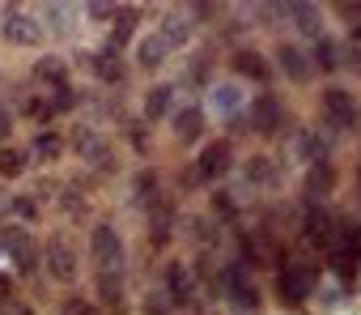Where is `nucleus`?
<instances>
[{
    "mask_svg": "<svg viewBox=\"0 0 361 315\" xmlns=\"http://www.w3.org/2000/svg\"><path fill=\"white\" fill-rule=\"evenodd\" d=\"M39 264H43V277L51 285L77 290L81 285V273H85V251L77 247V239H73L68 226H51L39 239Z\"/></svg>",
    "mask_w": 361,
    "mask_h": 315,
    "instance_id": "f257e3e1",
    "label": "nucleus"
},
{
    "mask_svg": "<svg viewBox=\"0 0 361 315\" xmlns=\"http://www.w3.org/2000/svg\"><path fill=\"white\" fill-rule=\"evenodd\" d=\"M319 281H323V264H314V260H306V256H289V260L272 273V302H276L285 315H298V311H306V302L314 298Z\"/></svg>",
    "mask_w": 361,
    "mask_h": 315,
    "instance_id": "f03ea898",
    "label": "nucleus"
},
{
    "mask_svg": "<svg viewBox=\"0 0 361 315\" xmlns=\"http://www.w3.org/2000/svg\"><path fill=\"white\" fill-rule=\"evenodd\" d=\"M319 119L331 136H361V94L344 81H323Z\"/></svg>",
    "mask_w": 361,
    "mask_h": 315,
    "instance_id": "7ed1b4c3",
    "label": "nucleus"
},
{
    "mask_svg": "<svg viewBox=\"0 0 361 315\" xmlns=\"http://www.w3.org/2000/svg\"><path fill=\"white\" fill-rule=\"evenodd\" d=\"M85 260L94 273H128V243L111 218H94L85 226Z\"/></svg>",
    "mask_w": 361,
    "mask_h": 315,
    "instance_id": "20e7f679",
    "label": "nucleus"
},
{
    "mask_svg": "<svg viewBox=\"0 0 361 315\" xmlns=\"http://www.w3.org/2000/svg\"><path fill=\"white\" fill-rule=\"evenodd\" d=\"M68 141V153H77V162H85L90 171L98 175H119V149L111 145V136L94 124H73V132H64Z\"/></svg>",
    "mask_w": 361,
    "mask_h": 315,
    "instance_id": "39448f33",
    "label": "nucleus"
},
{
    "mask_svg": "<svg viewBox=\"0 0 361 315\" xmlns=\"http://www.w3.org/2000/svg\"><path fill=\"white\" fill-rule=\"evenodd\" d=\"M243 119H247V136H259V141H281L289 132V102L285 94L276 90H259L251 94V102L243 107Z\"/></svg>",
    "mask_w": 361,
    "mask_h": 315,
    "instance_id": "423d86ee",
    "label": "nucleus"
},
{
    "mask_svg": "<svg viewBox=\"0 0 361 315\" xmlns=\"http://www.w3.org/2000/svg\"><path fill=\"white\" fill-rule=\"evenodd\" d=\"M0 260L13 268L18 281H39V273H43V264H39V234L30 226L5 222L0 226Z\"/></svg>",
    "mask_w": 361,
    "mask_h": 315,
    "instance_id": "0eeeda50",
    "label": "nucleus"
},
{
    "mask_svg": "<svg viewBox=\"0 0 361 315\" xmlns=\"http://www.w3.org/2000/svg\"><path fill=\"white\" fill-rule=\"evenodd\" d=\"M0 43L13 52H43L47 30L39 22L35 5H0Z\"/></svg>",
    "mask_w": 361,
    "mask_h": 315,
    "instance_id": "6e6552de",
    "label": "nucleus"
},
{
    "mask_svg": "<svg viewBox=\"0 0 361 315\" xmlns=\"http://www.w3.org/2000/svg\"><path fill=\"white\" fill-rule=\"evenodd\" d=\"M221 302L230 311H238V315H259L264 311V290L243 264L221 260Z\"/></svg>",
    "mask_w": 361,
    "mask_h": 315,
    "instance_id": "1a4fd4ad",
    "label": "nucleus"
},
{
    "mask_svg": "<svg viewBox=\"0 0 361 315\" xmlns=\"http://www.w3.org/2000/svg\"><path fill=\"white\" fill-rule=\"evenodd\" d=\"M174 239H178V196L166 192L161 201H153L145 209V247L153 256H166Z\"/></svg>",
    "mask_w": 361,
    "mask_h": 315,
    "instance_id": "9d476101",
    "label": "nucleus"
},
{
    "mask_svg": "<svg viewBox=\"0 0 361 315\" xmlns=\"http://www.w3.org/2000/svg\"><path fill=\"white\" fill-rule=\"evenodd\" d=\"M192 167H196V175H200L204 188H217V184L238 167V145H234L230 136H209V141L196 149Z\"/></svg>",
    "mask_w": 361,
    "mask_h": 315,
    "instance_id": "9b49d317",
    "label": "nucleus"
},
{
    "mask_svg": "<svg viewBox=\"0 0 361 315\" xmlns=\"http://www.w3.org/2000/svg\"><path fill=\"white\" fill-rule=\"evenodd\" d=\"M161 294L174 311H200V290H196V277H192V264L170 256L161 264Z\"/></svg>",
    "mask_w": 361,
    "mask_h": 315,
    "instance_id": "f8f14e48",
    "label": "nucleus"
},
{
    "mask_svg": "<svg viewBox=\"0 0 361 315\" xmlns=\"http://www.w3.org/2000/svg\"><path fill=\"white\" fill-rule=\"evenodd\" d=\"M230 73H234V81L238 85H255V90H272V81H276V73H272V60H268V52H259V47H251V43H234L230 47Z\"/></svg>",
    "mask_w": 361,
    "mask_h": 315,
    "instance_id": "ddd939ff",
    "label": "nucleus"
},
{
    "mask_svg": "<svg viewBox=\"0 0 361 315\" xmlns=\"http://www.w3.org/2000/svg\"><path fill=\"white\" fill-rule=\"evenodd\" d=\"M268 60H272V73L285 77L293 90H306V85L314 81V69H310L306 43H298V39H276V47L268 52Z\"/></svg>",
    "mask_w": 361,
    "mask_h": 315,
    "instance_id": "4468645a",
    "label": "nucleus"
},
{
    "mask_svg": "<svg viewBox=\"0 0 361 315\" xmlns=\"http://www.w3.org/2000/svg\"><path fill=\"white\" fill-rule=\"evenodd\" d=\"M166 124H170V141L178 149H200L209 141V107L204 102H178Z\"/></svg>",
    "mask_w": 361,
    "mask_h": 315,
    "instance_id": "2eb2a0df",
    "label": "nucleus"
},
{
    "mask_svg": "<svg viewBox=\"0 0 361 315\" xmlns=\"http://www.w3.org/2000/svg\"><path fill=\"white\" fill-rule=\"evenodd\" d=\"M73 60L85 64L102 90H123V85H128V60H123V52H115V47H106V43L94 47V52H77Z\"/></svg>",
    "mask_w": 361,
    "mask_h": 315,
    "instance_id": "dca6fc26",
    "label": "nucleus"
},
{
    "mask_svg": "<svg viewBox=\"0 0 361 315\" xmlns=\"http://www.w3.org/2000/svg\"><path fill=\"white\" fill-rule=\"evenodd\" d=\"M336 218H340V213H331L327 205L302 201V213H298V230H302V243L327 256V247H331V239H336Z\"/></svg>",
    "mask_w": 361,
    "mask_h": 315,
    "instance_id": "f3484780",
    "label": "nucleus"
},
{
    "mask_svg": "<svg viewBox=\"0 0 361 315\" xmlns=\"http://www.w3.org/2000/svg\"><path fill=\"white\" fill-rule=\"evenodd\" d=\"M336 188H340V167H336V158L306 162V171H302V201L327 205V196H336Z\"/></svg>",
    "mask_w": 361,
    "mask_h": 315,
    "instance_id": "a211bd4d",
    "label": "nucleus"
},
{
    "mask_svg": "<svg viewBox=\"0 0 361 315\" xmlns=\"http://www.w3.org/2000/svg\"><path fill=\"white\" fill-rule=\"evenodd\" d=\"M102 315H128V273H94V298H90Z\"/></svg>",
    "mask_w": 361,
    "mask_h": 315,
    "instance_id": "6ab92c4d",
    "label": "nucleus"
},
{
    "mask_svg": "<svg viewBox=\"0 0 361 315\" xmlns=\"http://www.w3.org/2000/svg\"><path fill=\"white\" fill-rule=\"evenodd\" d=\"M306 56H310V69H314V77H327V81H336L340 73H344V39L340 35H319L314 43H306Z\"/></svg>",
    "mask_w": 361,
    "mask_h": 315,
    "instance_id": "aec40b11",
    "label": "nucleus"
},
{
    "mask_svg": "<svg viewBox=\"0 0 361 315\" xmlns=\"http://www.w3.org/2000/svg\"><path fill=\"white\" fill-rule=\"evenodd\" d=\"M30 77L39 81V94H56L73 85V60L60 52H39V60L30 64Z\"/></svg>",
    "mask_w": 361,
    "mask_h": 315,
    "instance_id": "412c9836",
    "label": "nucleus"
},
{
    "mask_svg": "<svg viewBox=\"0 0 361 315\" xmlns=\"http://www.w3.org/2000/svg\"><path fill=\"white\" fill-rule=\"evenodd\" d=\"M178 107V81H153L140 94V119L145 124H166Z\"/></svg>",
    "mask_w": 361,
    "mask_h": 315,
    "instance_id": "4be33fe9",
    "label": "nucleus"
},
{
    "mask_svg": "<svg viewBox=\"0 0 361 315\" xmlns=\"http://www.w3.org/2000/svg\"><path fill=\"white\" fill-rule=\"evenodd\" d=\"M140 22H145V9L140 5H115V18H111V30H106V47L115 52H132L136 35H140Z\"/></svg>",
    "mask_w": 361,
    "mask_h": 315,
    "instance_id": "5701e85b",
    "label": "nucleus"
},
{
    "mask_svg": "<svg viewBox=\"0 0 361 315\" xmlns=\"http://www.w3.org/2000/svg\"><path fill=\"white\" fill-rule=\"evenodd\" d=\"M26 153H30V162H39V167H60L68 158V141H64L60 128H35Z\"/></svg>",
    "mask_w": 361,
    "mask_h": 315,
    "instance_id": "b1692460",
    "label": "nucleus"
},
{
    "mask_svg": "<svg viewBox=\"0 0 361 315\" xmlns=\"http://www.w3.org/2000/svg\"><path fill=\"white\" fill-rule=\"evenodd\" d=\"M243 175H247V184L251 188H259V192H276L281 184H285V167L276 162L272 153H247V162H243Z\"/></svg>",
    "mask_w": 361,
    "mask_h": 315,
    "instance_id": "393cba45",
    "label": "nucleus"
},
{
    "mask_svg": "<svg viewBox=\"0 0 361 315\" xmlns=\"http://www.w3.org/2000/svg\"><path fill=\"white\" fill-rule=\"evenodd\" d=\"M170 47H166V39L157 35V30H145V35H136V43H132V64L140 69V73H161L166 64H170Z\"/></svg>",
    "mask_w": 361,
    "mask_h": 315,
    "instance_id": "a878e982",
    "label": "nucleus"
},
{
    "mask_svg": "<svg viewBox=\"0 0 361 315\" xmlns=\"http://www.w3.org/2000/svg\"><path fill=\"white\" fill-rule=\"evenodd\" d=\"M157 13H161V22H157L153 30L166 39V47H170V52H188L192 39H196V26L188 22V13L174 9V5H166V9H157Z\"/></svg>",
    "mask_w": 361,
    "mask_h": 315,
    "instance_id": "bb28decb",
    "label": "nucleus"
},
{
    "mask_svg": "<svg viewBox=\"0 0 361 315\" xmlns=\"http://www.w3.org/2000/svg\"><path fill=\"white\" fill-rule=\"evenodd\" d=\"M285 26H293L302 39H319L327 35V9L323 5H285Z\"/></svg>",
    "mask_w": 361,
    "mask_h": 315,
    "instance_id": "cd10ccee",
    "label": "nucleus"
},
{
    "mask_svg": "<svg viewBox=\"0 0 361 315\" xmlns=\"http://www.w3.org/2000/svg\"><path fill=\"white\" fill-rule=\"evenodd\" d=\"M128 192H132V205L145 213L153 201H161L170 188L161 184V171L157 167H140V171H132V184H128Z\"/></svg>",
    "mask_w": 361,
    "mask_h": 315,
    "instance_id": "c85d7f7f",
    "label": "nucleus"
},
{
    "mask_svg": "<svg viewBox=\"0 0 361 315\" xmlns=\"http://www.w3.org/2000/svg\"><path fill=\"white\" fill-rule=\"evenodd\" d=\"M192 277H196V290L200 294H209L213 302H221V260H217V251H196Z\"/></svg>",
    "mask_w": 361,
    "mask_h": 315,
    "instance_id": "c756f323",
    "label": "nucleus"
},
{
    "mask_svg": "<svg viewBox=\"0 0 361 315\" xmlns=\"http://www.w3.org/2000/svg\"><path fill=\"white\" fill-rule=\"evenodd\" d=\"M209 102H213V111L217 115H238L243 107H247V94H243V85L238 81H213L209 85Z\"/></svg>",
    "mask_w": 361,
    "mask_h": 315,
    "instance_id": "7c9ffc66",
    "label": "nucleus"
},
{
    "mask_svg": "<svg viewBox=\"0 0 361 315\" xmlns=\"http://www.w3.org/2000/svg\"><path fill=\"white\" fill-rule=\"evenodd\" d=\"M51 201L64 209V218H68V222H85V226L94 222V218H90V196H85L77 184H64V188H56V196H51Z\"/></svg>",
    "mask_w": 361,
    "mask_h": 315,
    "instance_id": "2f4dec72",
    "label": "nucleus"
},
{
    "mask_svg": "<svg viewBox=\"0 0 361 315\" xmlns=\"http://www.w3.org/2000/svg\"><path fill=\"white\" fill-rule=\"evenodd\" d=\"M327 273L340 281V290H357V281H361V260H353L348 251H340V247H331L327 251Z\"/></svg>",
    "mask_w": 361,
    "mask_h": 315,
    "instance_id": "473e14b6",
    "label": "nucleus"
},
{
    "mask_svg": "<svg viewBox=\"0 0 361 315\" xmlns=\"http://www.w3.org/2000/svg\"><path fill=\"white\" fill-rule=\"evenodd\" d=\"M30 175V153L22 145H0V184H18Z\"/></svg>",
    "mask_w": 361,
    "mask_h": 315,
    "instance_id": "72a5a7b5",
    "label": "nucleus"
},
{
    "mask_svg": "<svg viewBox=\"0 0 361 315\" xmlns=\"http://www.w3.org/2000/svg\"><path fill=\"white\" fill-rule=\"evenodd\" d=\"M209 192H213V196H209V218H213L217 226H238V218H243L238 196L226 192V188H209Z\"/></svg>",
    "mask_w": 361,
    "mask_h": 315,
    "instance_id": "f704fd0d",
    "label": "nucleus"
},
{
    "mask_svg": "<svg viewBox=\"0 0 361 315\" xmlns=\"http://www.w3.org/2000/svg\"><path fill=\"white\" fill-rule=\"evenodd\" d=\"M39 218H43V205H39L35 192H9V222H18V226H35Z\"/></svg>",
    "mask_w": 361,
    "mask_h": 315,
    "instance_id": "c9c22d12",
    "label": "nucleus"
},
{
    "mask_svg": "<svg viewBox=\"0 0 361 315\" xmlns=\"http://www.w3.org/2000/svg\"><path fill=\"white\" fill-rule=\"evenodd\" d=\"M209 60L217 64V52H213V43H204V47H196L192 52V60H188V81L192 85H213V69H209Z\"/></svg>",
    "mask_w": 361,
    "mask_h": 315,
    "instance_id": "e433bc0d",
    "label": "nucleus"
},
{
    "mask_svg": "<svg viewBox=\"0 0 361 315\" xmlns=\"http://www.w3.org/2000/svg\"><path fill=\"white\" fill-rule=\"evenodd\" d=\"M22 115L35 124V128H56V111H51V102H47V94H26L22 98Z\"/></svg>",
    "mask_w": 361,
    "mask_h": 315,
    "instance_id": "4c0bfd02",
    "label": "nucleus"
},
{
    "mask_svg": "<svg viewBox=\"0 0 361 315\" xmlns=\"http://www.w3.org/2000/svg\"><path fill=\"white\" fill-rule=\"evenodd\" d=\"M298 153H302V162H319V158H331V145H327L323 132L298 128Z\"/></svg>",
    "mask_w": 361,
    "mask_h": 315,
    "instance_id": "58836bf2",
    "label": "nucleus"
},
{
    "mask_svg": "<svg viewBox=\"0 0 361 315\" xmlns=\"http://www.w3.org/2000/svg\"><path fill=\"white\" fill-rule=\"evenodd\" d=\"M123 132H128L132 153H136V158H149V149H153V128L136 115V119H128V124H123Z\"/></svg>",
    "mask_w": 361,
    "mask_h": 315,
    "instance_id": "ea45409f",
    "label": "nucleus"
},
{
    "mask_svg": "<svg viewBox=\"0 0 361 315\" xmlns=\"http://www.w3.org/2000/svg\"><path fill=\"white\" fill-rule=\"evenodd\" d=\"M136 315H178V311L166 302V294H161V290H145V294H140V302H136Z\"/></svg>",
    "mask_w": 361,
    "mask_h": 315,
    "instance_id": "a19ab883",
    "label": "nucleus"
},
{
    "mask_svg": "<svg viewBox=\"0 0 361 315\" xmlns=\"http://www.w3.org/2000/svg\"><path fill=\"white\" fill-rule=\"evenodd\" d=\"M60 315H102V311H98L81 290H68V294L60 298Z\"/></svg>",
    "mask_w": 361,
    "mask_h": 315,
    "instance_id": "79ce46f5",
    "label": "nucleus"
},
{
    "mask_svg": "<svg viewBox=\"0 0 361 315\" xmlns=\"http://www.w3.org/2000/svg\"><path fill=\"white\" fill-rule=\"evenodd\" d=\"M323 9H327V18H336L344 30L361 22V0H340V5H323Z\"/></svg>",
    "mask_w": 361,
    "mask_h": 315,
    "instance_id": "37998d69",
    "label": "nucleus"
},
{
    "mask_svg": "<svg viewBox=\"0 0 361 315\" xmlns=\"http://www.w3.org/2000/svg\"><path fill=\"white\" fill-rule=\"evenodd\" d=\"M81 18H90L94 26H111V18H115V5H85V9H81Z\"/></svg>",
    "mask_w": 361,
    "mask_h": 315,
    "instance_id": "c03bdc74",
    "label": "nucleus"
},
{
    "mask_svg": "<svg viewBox=\"0 0 361 315\" xmlns=\"http://www.w3.org/2000/svg\"><path fill=\"white\" fill-rule=\"evenodd\" d=\"M0 145H13V111L0 107Z\"/></svg>",
    "mask_w": 361,
    "mask_h": 315,
    "instance_id": "a18cd8bd",
    "label": "nucleus"
},
{
    "mask_svg": "<svg viewBox=\"0 0 361 315\" xmlns=\"http://www.w3.org/2000/svg\"><path fill=\"white\" fill-rule=\"evenodd\" d=\"M344 47H348V52H361V22L344 30Z\"/></svg>",
    "mask_w": 361,
    "mask_h": 315,
    "instance_id": "49530a36",
    "label": "nucleus"
},
{
    "mask_svg": "<svg viewBox=\"0 0 361 315\" xmlns=\"http://www.w3.org/2000/svg\"><path fill=\"white\" fill-rule=\"evenodd\" d=\"M9 222V188H0V226Z\"/></svg>",
    "mask_w": 361,
    "mask_h": 315,
    "instance_id": "de8ad7c7",
    "label": "nucleus"
},
{
    "mask_svg": "<svg viewBox=\"0 0 361 315\" xmlns=\"http://www.w3.org/2000/svg\"><path fill=\"white\" fill-rule=\"evenodd\" d=\"M357 196H361V153H357Z\"/></svg>",
    "mask_w": 361,
    "mask_h": 315,
    "instance_id": "09e8293b",
    "label": "nucleus"
}]
</instances>
